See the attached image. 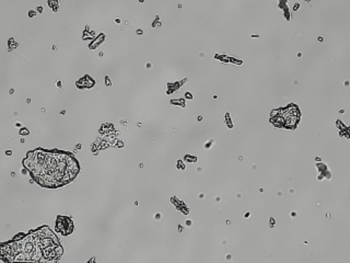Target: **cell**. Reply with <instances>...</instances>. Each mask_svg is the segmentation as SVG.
<instances>
[{
	"label": "cell",
	"instance_id": "6da1fadb",
	"mask_svg": "<svg viewBox=\"0 0 350 263\" xmlns=\"http://www.w3.org/2000/svg\"><path fill=\"white\" fill-rule=\"evenodd\" d=\"M33 179L42 187L55 188L72 181L79 172L74 157L57 150L37 149L23 161Z\"/></svg>",
	"mask_w": 350,
	"mask_h": 263
},
{
	"label": "cell",
	"instance_id": "7a4b0ae2",
	"mask_svg": "<svg viewBox=\"0 0 350 263\" xmlns=\"http://www.w3.org/2000/svg\"><path fill=\"white\" fill-rule=\"evenodd\" d=\"M62 249L56 236L42 227L0 245V258L5 262H52L59 259Z\"/></svg>",
	"mask_w": 350,
	"mask_h": 263
},
{
	"label": "cell",
	"instance_id": "3957f363",
	"mask_svg": "<svg viewBox=\"0 0 350 263\" xmlns=\"http://www.w3.org/2000/svg\"><path fill=\"white\" fill-rule=\"evenodd\" d=\"M55 229L63 235L69 234L73 229L72 222L66 216H59L56 222Z\"/></svg>",
	"mask_w": 350,
	"mask_h": 263
}]
</instances>
